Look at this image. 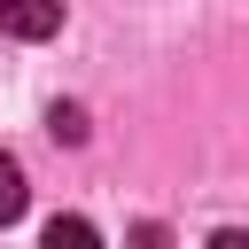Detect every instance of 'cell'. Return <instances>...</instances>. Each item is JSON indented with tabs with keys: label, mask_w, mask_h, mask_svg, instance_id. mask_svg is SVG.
Masks as SVG:
<instances>
[{
	"label": "cell",
	"mask_w": 249,
	"mask_h": 249,
	"mask_svg": "<svg viewBox=\"0 0 249 249\" xmlns=\"http://www.w3.org/2000/svg\"><path fill=\"white\" fill-rule=\"evenodd\" d=\"M0 31L8 39H54L62 31V0H0Z\"/></svg>",
	"instance_id": "obj_1"
},
{
	"label": "cell",
	"mask_w": 249,
	"mask_h": 249,
	"mask_svg": "<svg viewBox=\"0 0 249 249\" xmlns=\"http://www.w3.org/2000/svg\"><path fill=\"white\" fill-rule=\"evenodd\" d=\"M23 202H31V187H23V163L0 148V226H16V218H23Z\"/></svg>",
	"instance_id": "obj_2"
},
{
	"label": "cell",
	"mask_w": 249,
	"mask_h": 249,
	"mask_svg": "<svg viewBox=\"0 0 249 249\" xmlns=\"http://www.w3.org/2000/svg\"><path fill=\"white\" fill-rule=\"evenodd\" d=\"M47 132H54V140H86V109L54 101V109H47Z\"/></svg>",
	"instance_id": "obj_3"
},
{
	"label": "cell",
	"mask_w": 249,
	"mask_h": 249,
	"mask_svg": "<svg viewBox=\"0 0 249 249\" xmlns=\"http://www.w3.org/2000/svg\"><path fill=\"white\" fill-rule=\"evenodd\" d=\"M47 241H54V249H62V241H70V249H86V241H93V226H86V218H54V226H47Z\"/></svg>",
	"instance_id": "obj_4"
}]
</instances>
